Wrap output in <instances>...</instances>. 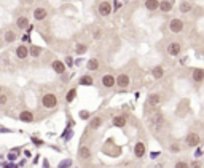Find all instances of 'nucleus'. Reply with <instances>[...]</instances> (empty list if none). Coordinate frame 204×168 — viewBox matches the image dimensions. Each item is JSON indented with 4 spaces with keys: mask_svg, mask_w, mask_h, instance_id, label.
<instances>
[{
    "mask_svg": "<svg viewBox=\"0 0 204 168\" xmlns=\"http://www.w3.org/2000/svg\"><path fill=\"white\" fill-rule=\"evenodd\" d=\"M41 106L45 109H54L58 106V96L51 91H46L41 95Z\"/></svg>",
    "mask_w": 204,
    "mask_h": 168,
    "instance_id": "obj_1",
    "label": "nucleus"
},
{
    "mask_svg": "<svg viewBox=\"0 0 204 168\" xmlns=\"http://www.w3.org/2000/svg\"><path fill=\"white\" fill-rule=\"evenodd\" d=\"M97 13H99V16H102V18L110 16V13H112V3L109 2V0H102V2L97 5Z\"/></svg>",
    "mask_w": 204,
    "mask_h": 168,
    "instance_id": "obj_2",
    "label": "nucleus"
},
{
    "mask_svg": "<svg viewBox=\"0 0 204 168\" xmlns=\"http://www.w3.org/2000/svg\"><path fill=\"white\" fill-rule=\"evenodd\" d=\"M149 122H150V125H152L153 128H159L161 125L164 123V117H163V114H161L159 110H155L153 114L150 115Z\"/></svg>",
    "mask_w": 204,
    "mask_h": 168,
    "instance_id": "obj_3",
    "label": "nucleus"
},
{
    "mask_svg": "<svg viewBox=\"0 0 204 168\" xmlns=\"http://www.w3.org/2000/svg\"><path fill=\"white\" fill-rule=\"evenodd\" d=\"M129 85H131V77L126 74V72H121V74L116 75V87H118L120 90L128 88Z\"/></svg>",
    "mask_w": 204,
    "mask_h": 168,
    "instance_id": "obj_4",
    "label": "nucleus"
},
{
    "mask_svg": "<svg viewBox=\"0 0 204 168\" xmlns=\"http://www.w3.org/2000/svg\"><path fill=\"white\" fill-rule=\"evenodd\" d=\"M184 27H185V23L182 19H179V18H172L169 21V31L174 32V34H180L182 31H184Z\"/></svg>",
    "mask_w": 204,
    "mask_h": 168,
    "instance_id": "obj_5",
    "label": "nucleus"
},
{
    "mask_svg": "<svg viewBox=\"0 0 204 168\" xmlns=\"http://www.w3.org/2000/svg\"><path fill=\"white\" fill-rule=\"evenodd\" d=\"M161 103H163V96L159 93H150L147 96V106L149 107H158Z\"/></svg>",
    "mask_w": 204,
    "mask_h": 168,
    "instance_id": "obj_6",
    "label": "nucleus"
},
{
    "mask_svg": "<svg viewBox=\"0 0 204 168\" xmlns=\"http://www.w3.org/2000/svg\"><path fill=\"white\" fill-rule=\"evenodd\" d=\"M199 143H201V136L198 133H188L187 138H185V144L188 147H198Z\"/></svg>",
    "mask_w": 204,
    "mask_h": 168,
    "instance_id": "obj_7",
    "label": "nucleus"
},
{
    "mask_svg": "<svg viewBox=\"0 0 204 168\" xmlns=\"http://www.w3.org/2000/svg\"><path fill=\"white\" fill-rule=\"evenodd\" d=\"M15 56L19 61H24V59H27L30 56V50L26 45H18L16 50H15Z\"/></svg>",
    "mask_w": 204,
    "mask_h": 168,
    "instance_id": "obj_8",
    "label": "nucleus"
},
{
    "mask_svg": "<svg viewBox=\"0 0 204 168\" xmlns=\"http://www.w3.org/2000/svg\"><path fill=\"white\" fill-rule=\"evenodd\" d=\"M102 125H104V117H102V115H94V117L89 118L88 128H89L91 131H96V130H99Z\"/></svg>",
    "mask_w": 204,
    "mask_h": 168,
    "instance_id": "obj_9",
    "label": "nucleus"
},
{
    "mask_svg": "<svg viewBox=\"0 0 204 168\" xmlns=\"http://www.w3.org/2000/svg\"><path fill=\"white\" fill-rule=\"evenodd\" d=\"M101 83H102V87L104 88H113L116 85V77H113L112 74H105L102 75V79H101Z\"/></svg>",
    "mask_w": 204,
    "mask_h": 168,
    "instance_id": "obj_10",
    "label": "nucleus"
},
{
    "mask_svg": "<svg viewBox=\"0 0 204 168\" xmlns=\"http://www.w3.org/2000/svg\"><path fill=\"white\" fill-rule=\"evenodd\" d=\"M51 69H53V72L54 74H58V75H62L66 71H67V66L64 64V61H61V59H54L51 62Z\"/></svg>",
    "mask_w": 204,
    "mask_h": 168,
    "instance_id": "obj_11",
    "label": "nucleus"
},
{
    "mask_svg": "<svg viewBox=\"0 0 204 168\" xmlns=\"http://www.w3.org/2000/svg\"><path fill=\"white\" fill-rule=\"evenodd\" d=\"M166 51L169 56H179L182 53V45L179 43V42H171L169 45H167Z\"/></svg>",
    "mask_w": 204,
    "mask_h": 168,
    "instance_id": "obj_12",
    "label": "nucleus"
},
{
    "mask_svg": "<svg viewBox=\"0 0 204 168\" xmlns=\"http://www.w3.org/2000/svg\"><path fill=\"white\" fill-rule=\"evenodd\" d=\"M48 18V10L43 8V6H38V8L34 10V19L37 21V23H41V21H45Z\"/></svg>",
    "mask_w": 204,
    "mask_h": 168,
    "instance_id": "obj_13",
    "label": "nucleus"
},
{
    "mask_svg": "<svg viewBox=\"0 0 204 168\" xmlns=\"http://www.w3.org/2000/svg\"><path fill=\"white\" fill-rule=\"evenodd\" d=\"M91 157H93V152H91L89 146H80V149H78V159L83 160V162H86V160H91Z\"/></svg>",
    "mask_w": 204,
    "mask_h": 168,
    "instance_id": "obj_14",
    "label": "nucleus"
},
{
    "mask_svg": "<svg viewBox=\"0 0 204 168\" xmlns=\"http://www.w3.org/2000/svg\"><path fill=\"white\" fill-rule=\"evenodd\" d=\"M145 152H147V146H145V143L137 141V143L134 144V157H136V159H142V157L145 155Z\"/></svg>",
    "mask_w": 204,
    "mask_h": 168,
    "instance_id": "obj_15",
    "label": "nucleus"
},
{
    "mask_svg": "<svg viewBox=\"0 0 204 168\" xmlns=\"http://www.w3.org/2000/svg\"><path fill=\"white\" fill-rule=\"evenodd\" d=\"M18 117H19V120L24 122V123H32V122H35V115H34L32 110H21Z\"/></svg>",
    "mask_w": 204,
    "mask_h": 168,
    "instance_id": "obj_16",
    "label": "nucleus"
},
{
    "mask_svg": "<svg viewBox=\"0 0 204 168\" xmlns=\"http://www.w3.org/2000/svg\"><path fill=\"white\" fill-rule=\"evenodd\" d=\"M16 27L21 31H26L29 27V18H27V15H19L16 18Z\"/></svg>",
    "mask_w": 204,
    "mask_h": 168,
    "instance_id": "obj_17",
    "label": "nucleus"
},
{
    "mask_svg": "<svg viewBox=\"0 0 204 168\" xmlns=\"http://www.w3.org/2000/svg\"><path fill=\"white\" fill-rule=\"evenodd\" d=\"M126 123H128V118H126V115H115L113 118H112V125L116 128H124Z\"/></svg>",
    "mask_w": 204,
    "mask_h": 168,
    "instance_id": "obj_18",
    "label": "nucleus"
},
{
    "mask_svg": "<svg viewBox=\"0 0 204 168\" xmlns=\"http://www.w3.org/2000/svg\"><path fill=\"white\" fill-rule=\"evenodd\" d=\"M88 48H89V45L86 43V42H77V43H75V53H77V56L85 54L88 51Z\"/></svg>",
    "mask_w": 204,
    "mask_h": 168,
    "instance_id": "obj_19",
    "label": "nucleus"
},
{
    "mask_svg": "<svg viewBox=\"0 0 204 168\" xmlns=\"http://www.w3.org/2000/svg\"><path fill=\"white\" fill-rule=\"evenodd\" d=\"M78 83H80L81 87H93L94 85V79L89 74H85V75H81L80 79H78Z\"/></svg>",
    "mask_w": 204,
    "mask_h": 168,
    "instance_id": "obj_20",
    "label": "nucleus"
},
{
    "mask_svg": "<svg viewBox=\"0 0 204 168\" xmlns=\"http://www.w3.org/2000/svg\"><path fill=\"white\" fill-rule=\"evenodd\" d=\"M86 67L89 69V71H99V67H101V62H99V59L97 58H91V59H88V62H86Z\"/></svg>",
    "mask_w": 204,
    "mask_h": 168,
    "instance_id": "obj_21",
    "label": "nucleus"
},
{
    "mask_svg": "<svg viewBox=\"0 0 204 168\" xmlns=\"http://www.w3.org/2000/svg\"><path fill=\"white\" fill-rule=\"evenodd\" d=\"M145 8L149 11L159 10V0H145Z\"/></svg>",
    "mask_w": 204,
    "mask_h": 168,
    "instance_id": "obj_22",
    "label": "nucleus"
},
{
    "mask_svg": "<svg viewBox=\"0 0 204 168\" xmlns=\"http://www.w3.org/2000/svg\"><path fill=\"white\" fill-rule=\"evenodd\" d=\"M191 77H193V80H195L196 83L204 82V69H195L193 74H191Z\"/></svg>",
    "mask_w": 204,
    "mask_h": 168,
    "instance_id": "obj_23",
    "label": "nucleus"
},
{
    "mask_svg": "<svg viewBox=\"0 0 204 168\" xmlns=\"http://www.w3.org/2000/svg\"><path fill=\"white\" fill-rule=\"evenodd\" d=\"M16 32L15 31H5V35H3V40H5V43H15V40H16Z\"/></svg>",
    "mask_w": 204,
    "mask_h": 168,
    "instance_id": "obj_24",
    "label": "nucleus"
},
{
    "mask_svg": "<svg viewBox=\"0 0 204 168\" xmlns=\"http://www.w3.org/2000/svg\"><path fill=\"white\" fill-rule=\"evenodd\" d=\"M152 75H153V79L159 80L161 77L164 75V67H163V66H155V67L152 69Z\"/></svg>",
    "mask_w": 204,
    "mask_h": 168,
    "instance_id": "obj_25",
    "label": "nucleus"
},
{
    "mask_svg": "<svg viewBox=\"0 0 204 168\" xmlns=\"http://www.w3.org/2000/svg\"><path fill=\"white\" fill-rule=\"evenodd\" d=\"M172 6H174V3L171 0H163V2H159V10L163 13H169L172 10Z\"/></svg>",
    "mask_w": 204,
    "mask_h": 168,
    "instance_id": "obj_26",
    "label": "nucleus"
},
{
    "mask_svg": "<svg viewBox=\"0 0 204 168\" xmlns=\"http://www.w3.org/2000/svg\"><path fill=\"white\" fill-rule=\"evenodd\" d=\"M77 88H70L69 91H67V95H66V103L67 104H70V103H73L75 101V98H77Z\"/></svg>",
    "mask_w": 204,
    "mask_h": 168,
    "instance_id": "obj_27",
    "label": "nucleus"
},
{
    "mask_svg": "<svg viewBox=\"0 0 204 168\" xmlns=\"http://www.w3.org/2000/svg\"><path fill=\"white\" fill-rule=\"evenodd\" d=\"M179 10H180L182 13H190V11L193 10V5L190 3V2H182L180 6H179Z\"/></svg>",
    "mask_w": 204,
    "mask_h": 168,
    "instance_id": "obj_28",
    "label": "nucleus"
},
{
    "mask_svg": "<svg viewBox=\"0 0 204 168\" xmlns=\"http://www.w3.org/2000/svg\"><path fill=\"white\" fill-rule=\"evenodd\" d=\"M30 56L32 58H40V54H41V48L37 47V45H30Z\"/></svg>",
    "mask_w": 204,
    "mask_h": 168,
    "instance_id": "obj_29",
    "label": "nucleus"
},
{
    "mask_svg": "<svg viewBox=\"0 0 204 168\" xmlns=\"http://www.w3.org/2000/svg\"><path fill=\"white\" fill-rule=\"evenodd\" d=\"M72 136H73V130H72V128L69 127V128H67V130H66L64 133H62V136H61V138L64 139V141H69V139L72 138Z\"/></svg>",
    "mask_w": 204,
    "mask_h": 168,
    "instance_id": "obj_30",
    "label": "nucleus"
},
{
    "mask_svg": "<svg viewBox=\"0 0 204 168\" xmlns=\"http://www.w3.org/2000/svg\"><path fill=\"white\" fill-rule=\"evenodd\" d=\"M72 166V160L70 159H66V160H61L58 163V168H70Z\"/></svg>",
    "mask_w": 204,
    "mask_h": 168,
    "instance_id": "obj_31",
    "label": "nucleus"
},
{
    "mask_svg": "<svg viewBox=\"0 0 204 168\" xmlns=\"http://www.w3.org/2000/svg\"><path fill=\"white\" fill-rule=\"evenodd\" d=\"M8 99H10V96L6 93H0V106H6V104H8Z\"/></svg>",
    "mask_w": 204,
    "mask_h": 168,
    "instance_id": "obj_32",
    "label": "nucleus"
},
{
    "mask_svg": "<svg viewBox=\"0 0 204 168\" xmlns=\"http://www.w3.org/2000/svg\"><path fill=\"white\" fill-rule=\"evenodd\" d=\"M18 154H19V149H15V151H11L8 154V157H6V159H8L10 162H15V160L18 159Z\"/></svg>",
    "mask_w": 204,
    "mask_h": 168,
    "instance_id": "obj_33",
    "label": "nucleus"
},
{
    "mask_svg": "<svg viewBox=\"0 0 204 168\" xmlns=\"http://www.w3.org/2000/svg\"><path fill=\"white\" fill-rule=\"evenodd\" d=\"M174 168H191V166H190V163H187L185 160H179V162H175Z\"/></svg>",
    "mask_w": 204,
    "mask_h": 168,
    "instance_id": "obj_34",
    "label": "nucleus"
},
{
    "mask_svg": "<svg viewBox=\"0 0 204 168\" xmlns=\"http://www.w3.org/2000/svg\"><path fill=\"white\" fill-rule=\"evenodd\" d=\"M80 118H81V120H89V118H91V114H89L88 110H81V112H80Z\"/></svg>",
    "mask_w": 204,
    "mask_h": 168,
    "instance_id": "obj_35",
    "label": "nucleus"
},
{
    "mask_svg": "<svg viewBox=\"0 0 204 168\" xmlns=\"http://www.w3.org/2000/svg\"><path fill=\"white\" fill-rule=\"evenodd\" d=\"M93 37H94L96 40H99V39L102 37V31H101V29H96V31L93 32Z\"/></svg>",
    "mask_w": 204,
    "mask_h": 168,
    "instance_id": "obj_36",
    "label": "nucleus"
},
{
    "mask_svg": "<svg viewBox=\"0 0 204 168\" xmlns=\"http://www.w3.org/2000/svg\"><path fill=\"white\" fill-rule=\"evenodd\" d=\"M169 151H171V152H179V151H180V146H179V144H171V146H169Z\"/></svg>",
    "mask_w": 204,
    "mask_h": 168,
    "instance_id": "obj_37",
    "label": "nucleus"
},
{
    "mask_svg": "<svg viewBox=\"0 0 204 168\" xmlns=\"http://www.w3.org/2000/svg\"><path fill=\"white\" fill-rule=\"evenodd\" d=\"M190 166H191V168H201V162H199V160H195V162H191Z\"/></svg>",
    "mask_w": 204,
    "mask_h": 168,
    "instance_id": "obj_38",
    "label": "nucleus"
},
{
    "mask_svg": "<svg viewBox=\"0 0 204 168\" xmlns=\"http://www.w3.org/2000/svg\"><path fill=\"white\" fill-rule=\"evenodd\" d=\"M32 143L37 144V146H41V144H43V141H41V139H37V138H32Z\"/></svg>",
    "mask_w": 204,
    "mask_h": 168,
    "instance_id": "obj_39",
    "label": "nucleus"
},
{
    "mask_svg": "<svg viewBox=\"0 0 204 168\" xmlns=\"http://www.w3.org/2000/svg\"><path fill=\"white\" fill-rule=\"evenodd\" d=\"M0 93H2V87H0Z\"/></svg>",
    "mask_w": 204,
    "mask_h": 168,
    "instance_id": "obj_40",
    "label": "nucleus"
}]
</instances>
